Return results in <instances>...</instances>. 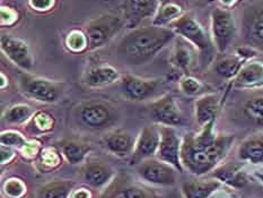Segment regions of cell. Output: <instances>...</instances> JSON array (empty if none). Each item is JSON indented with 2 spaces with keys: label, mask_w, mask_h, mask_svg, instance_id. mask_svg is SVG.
<instances>
[{
  "label": "cell",
  "mask_w": 263,
  "mask_h": 198,
  "mask_svg": "<svg viewBox=\"0 0 263 198\" xmlns=\"http://www.w3.org/2000/svg\"><path fill=\"white\" fill-rule=\"evenodd\" d=\"M176 37L171 27L145 26L134 28L119 42L117 53L120 60L130 66L146 65L167 47Z\"/></svg>",
  "instance_id": "cell-1"
},
{
  "label": "cell",
  "mask_w": 263,
  "mask_h": 198,
  "mask_svg": "<svg viewBox=\"0 0 263 198\" xmlns=\"http://www.w3.org/2000/svg\"><path fill=\"white\" fill-rule=\"evenodd\" d=\"M214 121L203 126V130L194 137H189L182 149V157L185 166L194 173H203L218 162L231 146L232 137L219 136L213 133Z\"/></svg>",
  "instance_id": "cell-2"
},
{
  "label": "cell",
  "mask_w": 263,
  "mask_h": 198,
  "mask_svg": "<svg viewBox=\"0 0 263 198\" xmlns=\"http://www.w3.org/2000/svg\"><path fill=\"white\" fill-rule=\"evenodd\" d=\"M125 25L124 16L118 14H104L90 21L86 26L88 50L104 47Z\"/></svg>",
  "instance_id": "cell-3"
},
{
  "label": "cell",
  "mask_w": 263,
  "mask_h": 198,
  "mask_svg": "<svg viewBox=\"0 0 263 198\" xmlns=\"http://www.w3.org/2000/svg\"><path fill=\"white\" fill-rule=\"evenodd\" d=\"M237 27L234 16L228 9L215 8L211 11V35L216 49L224 53L236 38Z\"/></svg>",
  "instance_id": "cell-4"
},
{
  "label": "cell",
  "mask_w": 263,
  "mask_h": 198,
  "mask_svg": "<svg viewBox=\"0 0 263 198\" xmlns=\"http://www.w3.org/2000/svg\"><path fill=\"white\" fill-rule=\"evenodd\" d=\"M168 27L172 28L180 38L184 39L185 41L192 44L194 49L198 50L199 52L203 55L210 53L211 49H213L210 39L203 30V27L199 24V22L192 15L183 14L172 24H170Z\"/></svg>",
  "instance_id": "cell-5"
},
{
  "label": "cell",
  "mask_w": 263,
  "mask_h": 198,
  "mask_svg": "<svg viewBox=\"0 0 263 198\" xmlns=\"http://www.w3.org/2000/svg\"><path fill=\"white\" fill-rule=\"evenodd\" d=\"M21 87L27 98L43 103H54L61 98L65 91L64 84L60 82L30 75L21 78Z\"/></svg>",
  "instance_id": "cell-6"
},
{
  "label": "cell",
  "mask_w": 263,
  "mask_h": 198,
  "mask_svg": "<svg viewBox=\"0 0 263 198\" xmlns=\"http://www.w3.org/2000/svg\"><path fill=\"white\" fill-rule=\"evenodd\" d=\"M77 118L89 128H103L117 119V111L104 101L91 100L77 107Z\"/></svg>",
  "instance_id": "cell-7"
},
{
  "label": "cell",
  "mask_w": 263,
  "mask_h": 198,
  "mask_svg": "<svg viewBox=\"0 0 263 198\" xmlns=\"http://www.w3.org/2000/svg\"><path fill=\"white\" fill-rule=\"evenodd\" d=\"M162 86L161 79H145L133 75L121 78V91L130 101H145L155 96Z\"/></svg>",
  "instance_id": "cell-8"
},
{
  "label": "cell",
  "mask_w": 263,
  "mask_h": 198,
  "mask_svg": "<svg viewBox=\"0 0 263 198\" xmlns=\"http://www.w3.org/2000/svg\"><path fill=\"white\" fill-rule=\"evenodd\" d=\"M2 50L15 65L24 70H31L34 66V60L28 44L20 38L9 34L2 35Z\"/></svg>",
  "instance_id": "cell-9"
},
{
  "label": "cell",
  "mask_w": 263,
  "mask_h": 198,
  "mask_svg": "<svg viewBox=\"0 0 263 198\" xmlns=\"http://www.w3.org/2000/svg\"><path fill=\"white\" fill-rule=\"evenodd\" d=\"M151 116L154 121L168 127L177 126L183 120L181 110L171 94L164 95L153 102L151 104Z\"/></svg>",
  "instance_id": "cell-10"
},
{
  "label": "cell",
  "mask_w": 263,
  "mask_h": 198,
  "mask_svg": "<svg viewBox=\"0 0 263 198\" xmlns=\"http://www.w3.org/2000/svg\"><path fill=\"white\" fill-rule=\"evenodd\" d=\"M161 140L158 146V156L164 162L172 164L182 170L180 163V139L172 127L165 126L161 128Z\"/></svg>",
  "instance_id": "cell-11"
},
{
  "label": "cell",
  "mask_w": 263,
  "mask_h": 198,
  "mask_svg": "<svg viewBox=\"0 0 263 198\" xmlns=\"http://www.w3.org/2000/svg\"><path fill=\"white\" fill-rule=\"evenodd\" d=\"M158 9V0H124L125 24L131 27L141 21L155 16Z\"/></svg>",
  "instance_id": "cell-12"
},
{
  "label": "cell",
  "mask_w": 263,
  "mask_h": 198,
  "mask_svg": "<svg viewBox=\"0 0 263 198\" xmlns=\"http://www.w3.org/2000/svg\"><path fill=\"white\" fill-rule=\"evenodd\" d=\"M139 171L142 178L153 184L172 185L175 181V173L173 169L166 163L149 161L142 164Z\"/></svg>",
  "instance_id": "cell-13"
},
{
  "label": "cell",
  "mask_w": 263,
  "mask_h": 198,
  "mask_svg": "<svg viewBox=\"0 0 263 198\" xmlns=\"http://www.w3.org/2000/svg\"><path fill=\"white\" fill-rule=\"evenodd\" d=\"M244 34L251 47L263 49V8L254 9L245 16Z\"/></svg>",
  "instance_id": "cell-14"
},
{
  "label": "cell",
  "mask_w": 263,
  "mask_h": 198,
  "mask_svg": "<svg viewBox=\"0 0 263 198\" xmlns=\"http://www.w3.org/2000/svg\"><path fill=\"white\" fill-rule=\"evenodd\" d=\"M263 84V62L249 61L244 64L235 77V85L238 87H256Z\"/></svg>",
  "instance_id": "cell-15"
},
{
  "label": "cell",
  "mask_w": 263,
  "mask_h": 198,
  "mask_svg": "<svg viewBox=\"0 0 263 198\" xmlns=\"http://www.w3.org/2000/svg\"><path fill=\"white\" fill-rule=\"evenodd\" d=\"M120 74L116 68L108 65H101L90 68L85 76V83L89 87H104L116 83Z\"/></svg>",
  "instance_id": "cell-16"
},
{
  "label": "cell",
  "mask_w": 263,
  "mask_h": 198,
  "mask_svg": "<svg viewBox=\"0 0 263 198\" xmlns=\"http://www.w3.org/2000/svg\"><path fill=\"white\" fill-rule=\"evenodd\" d=\"M219 110V99L216 94H208L196 102V118L200 126L213 122Z\"/></svg>",
  "instance_id": "cell-17"
},
{
  "label": "cell",
  "mask_w": 263,
  "mask_h": 198,
  "mask_svg": "<svg viewBox=\"0 0 263 198\" xmlns=\"http://www.w3.org/2000/svg\"><path fill=\"white\" fill-rule=\"evenodd\" d=\"M161 133L155 127H145L139 136L136 146L135 156L137 158L153 155L158 150Z\"/></svg>",
  "instance_id": "cell-18"
},
{
  "label": "cell",
  "mask_w": 263,
  "mask_h": 198,
  "mask_svg": "<svg viewBox=\"0 0 263 198\" xmlns=\"http://www.w3.org/2000/svg\"><path fill=\"white\" fill-rule=\"evenodd\" d=\"M193 48V45L185 41L184 39L180 38L179 40H176V44L174 47L171 61H172V64L177 69L183 71L190 70L194 60Z\"/></svg>",
  "instance_id": "cell-19"
},
{
  "label": "cell",
  "mask_w": 263,
  "mask_h": 198,
  "mask_svg": "<svg viewBox=\"0 0 263 198\" xmlns=\"http://www.w3.org/2000/svg\"><path fill=\"white\" fill-rule=\"evenodd\" d=\"M243 59L239 58L237 55L235 56H225L218 59L215 64V71L217 75L224 78L236 77L238 71L241 70L243 64Z\"/></svg>",
  "instance_id": "cell-20"
},
{
  "label": "cell",
  "mask_w": 263,
  "mask_h": 198,
  "mask_svg": "<svg viewBox=\"0 0 263 198\" xmlns=\"http://www.w3.org/2000/svg\"><path fill=\"white\" fill-rule=\"evenodd\" d=\"M218 181H190L183 186L186 198H208L218 188Z\"/></svg>",
  "instance_id": "cell-21"
},
{
  "label": "cell",
  "mask_w": 263,
  "mask_h": 198,
  "mask_svg": "<svg viewBox=\"0 0 263 198\" xmlns=\"http://www.w3.org/2000/svg\"><path fill=\"white\" fill-rule=\"evenodd\" d=\"M239 157L251 163H263V137H253L243 143Z\"/></svg>",
  "instance_id": "cell-22"
},
{
  "label": "cell",
  "mask_w": 263,
  "mask_h": 198,
  "mask_svg": "<svg viewBox=\"0 0 263 198\" xmlns=\"http://www.w3.org/2000/svg\"><path fill=\"white\" fill-rule=\"evenodd\" d=\"M182 15H183L182 8L179 5H176L174 3H165L158 7L155 16H154L153 25H156V26L170 25Z\"/></svg>",
  "instance_id": "cell-23"
},
{
  "label": "cell",
  "mask_w": 263,
  "mask_h": 198,
  "mask_svg": "<svg viewBox=\"0 0 263 198\" xmlns=\"http://www.w3.org/2000/svg\"><path fill=\"white\" fill-rule=\"evenodd\" d=\"M105 144L107 149L117 154H125L133 147V139L130 135L122 132H114L108 134L105 137Z\"/></svg>",
  "instance_id": "cell-24"
},
{
  "label": "cell",
  "mask_w": 263,
  "mask_h": 198,
  "mask_svg": "<svg viewBox=\"0 0 263 198\" xmlns=\"http://www.w3.org/2000/svg\"><path fill=\"white\" fill-rule=\"evenodd\" d=\"M110 175L111 172L105 167L100 166V164H93L85 171V180L90 186L100 187L110 179Z\"/></svg>",
  "instance_id": "cell-25"
},
{
  "label": "cell",
  "mask_w": 263,
  "mask_h": 198,
  "mask_svg": "<svg viewBox=\"0 0 263 198\" xmlns=\"http://www.w3.org/2000/svg\"><path fill=\"white\" fill-rule=\"evenodd\" d=\"M66 45L73 52H82L88 48V39L86 33L73 30L66 38Z\"/></svg>",
  "instance_id": "cell-26"
},
{
  "label": "cell",
  "mask_w": 263,
  "mask_h": 198,
  "mask_svg": "<svg viewBox=\"0 0 263 198\" xmlns=\"http://www.w3.org/2000/svg\"><path fill=\"white\" fill-rule=\"evenodd\" d=\"M245 113L260 126H263V96L251 99L245 104Z\"/></svg>",
  "instance_id": "cell-27"
},
{
  "label": "cell",
  "mask_w": 263,
  "mask_h": 198,
  "mask_svg": "<svg viewBox=\"0 0 263 198\" xmlns=\"http://www.w3.org/2000/svg\"><path fill=\"white\" fill-rule=\"evenodd\" d=\"M32 115V109L25 104H17L9 107L5 113V120L11 123H20L25 121Z\"/></svg>",
  "instance_id": "cell-28"
},
{
  "label": "cell",
  "mask_w": 263,
  "mask_h": 198,
  "mask_svg": "<svg viewBox=\"0 0 263 198\" xmlns=\"http://www.w3.org/2000/svg\"><path fill=\"white\" fill-rule=\"evenodd\" d=\"M71 185L66 183H57L44 187L41 191V198H66Z\"/></svg>",
  "instance_id": "cell-29"
},
{
  "label": "cell",
  "mask_w": 263,
  "mask_h": 198,
  "mask_svg": "<svg viewBox=\"0 0 263 198\" xmlns=\"http://www.w3.org/2000/svg\"><path fill=\"white\" fill-rule=\"evenodd\" d=\"M85 153H86V149L76 143H68L64 146V155L72 164L81 162L85 156Z\"/></svg>",
  "instance_id": "cell-30"
},
{
  "label": "cell",
  "mask_w": 263,
  "mask_h": 198,
  "mask_svg": "<svg viewBox=\"0 0 263 198\" xmlns=\"http://www.w3.org/2000/svg\"><path fill=\"white\" fill-rule=\"evenodd\" d=\"M180 87L183 93L189 94V95H194L199 93L200 89H201V83H200L196 78H193L191 76H186L181 81Z\"/></svg>",
  "instance_id": "cell-31"
},
{
  "label": "cell",
  "mask_w": 263,
  "mask_h": 198,
  "mask_svg": "<svg viewBox=\"0 0 263 198\" xmlns=\"http://www.w3.org/2000/svg\"><path fill=\"white\" fill-rule=\"evenodd\" d=\"M2 143L3 145L23 146L25 145V139L23 138L20 134L9 132V133H4L2 135Z\"/></svg>",
  "instance_id": "cell-32"
},
{
  "label": "cell",
  "mask_w": 263,
  "mask_h": 198,
  "mask_svg": "<svg viewBox=\"0 0 263 198\" xmlns=\"http://www.w3.org/2000/svg\"><path fill=\"white\" fill-rule=\"evenodd\" d=\"M54 0H30V6L37 11H47L52 8Z\"/></svg>",
  "instance_id": "cell-33"
},
{
  "label": "cell",
  "mask_w": 263,
  "mask_h": 198,
  "mask_svg": "<svg viewBox=\"0 0 263 198\" xmlns=\"http://www.w3.org/2000/svg\"><path fill=\"white\" fill-rule=\"evenodd\" d=\"M6 191H7L10 196L18 197L23 194L24 188H23L22 184L18 183V181L11 180V181H9L7 185H6Z\"/></svg>",
  "instance_id": "cell-34"
},
{
  "label": "cell",
  "mask_w": 263,
  "mask_h": 198,
  "mask_svg": "<svg viewBox=\"0 0 263 198\" xmlns=\"http://www.w3.org/2000/svg\"><path fill=\"white\" fill-rule=\"evenodd\" d=\"M16 13L10 8L3 7L2 8V24L3 25H9L11 23H14L16 20Z\"/></svg>",
  "instance_id": "cell-35"
},
{
  "label": "cell",
  "mask_w": 263,
  "mask_h": 198,
  "mask_svg": "<svg viewBox=\"0 0 263 198\" xmlns=\"http://www.w3.org/2000/svg\"><path fill=\"white\" fill-rule=\"evenodd\" d=\"M256 53V51L253 47H238L236 49V55L239 57V58H242L244 61L251 59L252 57H254Z\"/></svg>",
  "instance_id": "cell-36"
},
{
  "label": "cell",
  "mask_w": 263,
  "mask_h": 198,
  "mask_svg": "<svg viewBox=\"0 0 263 198\" xmlns=\"http://www.w3.org/2000/svg\"><path fill=\"white\" fill-rule=\"evenodd\" d=\"M125 195L128 198H146L144 191L138 188H128L125 190Z\"/></svg>",
  "instance_id": "cell-37"
},
{
  "label": "cell",
  "mask_w": 263,
  "mask_h": 198,
  "mask_svg": "<svg viewBox=\"0 0 263 198\" xmlns=\"http://www.w3.org/2000/svg\"><path fill=\"white\" fill-rule=\"evenodd\" d=\"M221 5H224L225 7H231L234 4L236 3V0H219Z\"/></svg>",
  "instance_id": "cell-38"
},
{
  "label": "cell",
  "mask_w": 263,
  "mask_h": 198,
  "mask_svg": "<svg viewBox=\"0 0 263 198\" xmlns=\"http://www.w3.org/2000/svg\"><path fill=\"white\" fill-rule=\"evenodd\" d=\"M111 198H128L125 195V191H118L117 194H114Z\"/></svg>",
  "instance_id": "cell-39"
}]
</instances>
